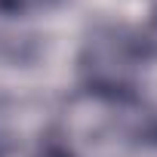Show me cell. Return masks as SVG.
I'll return each mask as SVG.
<instances>
[{"instance_id":"cell-2","label":"cell","mask_w":157,"mask_h":157,"mask_svg":"<svg viewBox=\"0 0 157 157\" xmlns=\"http://www.w3.org/2000/svg\"><path fill=\"white\" fill-rule=\"evenodd\" d=\"M34 157H77L65 142H59V139H46L40 148H37V154Z\"/></svg>"},{"instance_id":"cell-3","label":"cell","mask_w":157,"mask_h":157,"mask_svg":"<svg viewBox=\"0 0 157 157\" xmlns=\"http://www.w3.org/2000/svg\"><path fill=\"white\" fill-rule=\"evenodd\" d=\"M142 37H145V46H148V52H151V56H157V13L151 16V25L142 31Z\"/></svg>"},{"instance_id":"cell-4","label":"cell","mask_w":157,"mask_h":157,"mask_svg":"<svg viewBox=\"0 0 157 157\" xmlns=\"http://www.w3.org/2000/svg\"><path fill=\"white\" fill-rule=\"evenodd\" d=\"M0 157H3V142H0Z\"/></svg>"},{"instance_id":"cell-1","label":"cell","mask_w":157,"mask_h":157,"mask_svg":"<svg viewBox=\"0 0 157 157\" xmlns=\"http://www.w3.org/2000/svg\"><path fill=\"white\" fill-rule=\"evenodd\" d=\"M59 0H0V16H34L43 10H52Z\"/></svg>"}]
</instances>
